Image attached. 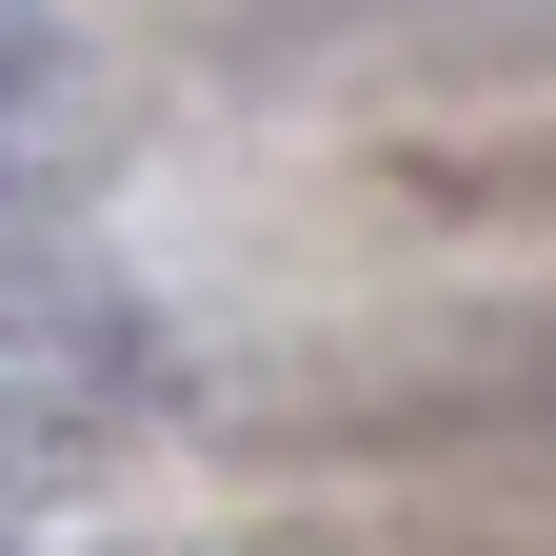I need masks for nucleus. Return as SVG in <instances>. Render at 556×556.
I'll return each mask as SVG.
<instances>
[{"mask_svg":"<svg viewBox=\"0 0 556 556\" xmlns=\"http://www.w3.org/2000/svg\"><path fill=\"white\" fill-rule=\"evenodd\" d=\"M60 378V338H21V278H0V397H40Z\"/></svg>","mask_w":556,"mask_h":556,"instance_id":"1","label":"nucleus"},{"mask_svg":"<svg viewBox=\"0 0 556 556\" xmlns=\"http://www.w3.org/2000/svg\"><path fill=\"white\" fill-rule=\"evenodd\" d=\"M0 100H21V21H0Z\"/></svg>","mask_w":556,"mask_h":556,"instance_id":"2","label":"nucleus"}]
</instances>
